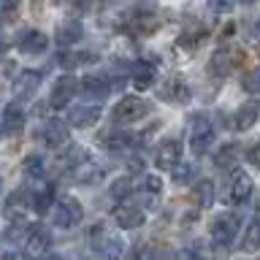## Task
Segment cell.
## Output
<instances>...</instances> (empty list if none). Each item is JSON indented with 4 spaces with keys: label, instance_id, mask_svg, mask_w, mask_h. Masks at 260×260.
<instances>
[{
    "label": "cell",
    "instance_id": "cell-1",
    "mask_svg": "<svg viewBox=\"0 0 260 260\" xmlns=\"http://www.w3.org/2000/svg\"><path fill=\"white\" fill-rule=\"evenodd\" d=\"M146 114H149V103H146L144 98L127 95V98H122V101L114 106L111 117H114V122H119V125H133V122L144 119Z\"/></svg>",
    "mask_w": 260,
    "mask_h": 260
},
{
    "label": "cell",
    "instance_id": "cell-2",
    "mask_svg": "<svg viewBox=\"0 0 260 260\" xmlns=\"http://www.w3.org/2000/svg\"><path fill=\"white\" fill-rule=\"evenodd\" d=\"M214 144V125L206 114H198L192 119V127H190V146L195 154H206Z\"/></svg>",
    "mask_w": 260,
    "mask_h": 260
},
{
    "label": "cell",
    "instance_id": "cell-3",
    "mask_svg": "<svg viewBox=\"0 0 260 260\" xmlns=\"http://www.w3.org/2000/svg\"><path fill=\"white\" fill-rule=\"evenodd\" d=\"M239 225H241V219L236 214H231V211L217 214L214 222H211V241H214L217 247H231L236 233H239Z\"/></svg>",
    "mask_w": 260,
    "mask_h": 260
},
{
    "label": "cell",
    "instance_id": "cell-4",
    "mask_svg": "<svg viewBox=\"0 0 260 260\" xmlns=\"http://www.w3.org/2000/svg\"><path fill=\"white\" fill-rule=\"evenodd\" d=\"M182 160V141L179 138H166L162 144H157L154 149V166L160 171H174Z\"/></svg>",
    "mask_w": 260,
    "mask_h": 260
},
{
    "label": "cell",
    "instance_id": "cell-5",
    "mask_svg": "<svg viewBox=\"0 0 260 260\" xmlns=\"http://www.w3.org/2000/svg\"><path fill=\"white\" fill-rule=\"evenodd\" d=\"M81 219H84V209H81V203L76 198H65L60 201V206L54 211V225L57 228H65V231H71V228H76Z\"/></svg>",
    "mask_w": 260,
    "mask_h": 260
},
{
    "label": "cell",
    "instance_id": "cell-6",
    "mask_svg": "<svg viewBox=\"0 0 260 260\" xmlns=\"http://www.w3.org/2000/svg\"><path fill=\"white\" fill-rule=\"evenodd\" d=\"M49 247H52V233H49L44 225H32L27 239H24V255L38 260V257H44V252Z\"/></svg>",
    "mask_w": 260,
    "mask_h": 260
},
{
    "label": "cell",
    "instance_id": "cell-7",
    "mask_svg": "<svg viewBox=\"0 0 260 260\" xmlns=\"http://www.w3.org/2000/svg\"><path fill=\"white\" fill-rule=\"evenodd\" d=\"M76 89H79V81L73 79V76H62V79H57V81H54V87H52V98H49L52 109H65V106H68V103L73 101Z\"/></svg>",
    "mask_w": 260,
    "mask_h": 260
},
{
    "label": "cell",
    "instance_id": "cell-8",
    "mask_svg": "<svg viewBox=\"0 0 260 260\" xmlns=\"http://www.w3.org/2000/svg\"><path fill=\"white\" fill-rule=\"evenodd\" d=\"M157 95L168 103H184V101H190V87H187L184 79L174 76V79L162 81V87H157Z\"/></svg>",
    "mask_w": 260,
    "mask_h": 260
},
{
    "label": "cell",
    "instance_id": "cell-9",
    "mask_svg": "<svg viewBox=\"0 0 260 260\" xmlns=\"http://www.w3.org/2000/svg\"><path fill=\"white\" fill-rule=\"evenodd\" d=\"M92 249L98 260H119L122 257V241L111 233H101L98 239H92Z\"/></svg>",
    "mask_w": 260,
    "mask_h": 260
},
{
    "label": "cell",
    "instance_id": "cell-10",
    "mask_svg": "<svg viewBox=\"0 0 260 260\" xmlns=\"http://www.w3.org/2000/svg\"><path fill=\"white\" fill-rule=\"evenodd\" d=\"M252 195V179L244 171H233L231 187H228V201L231 203H247Z\"/></svg>",
    "mask_w": 260,
    "mask_h": 260
},
{
    "label": "cell",
    "instance_id": "cell-11",
    "mask_svg": "<svg viewBox=\"0 0 260 260\" xmlns=\"http://www.w3.org/2000/svg\"><path fill=\"white\" fill-rule=\"evenodd\" d=\"M114 222H117L119 228H125V231H136V228L144 225V211L138 206H130V203H122V206L114 209Z\"/></svg>",
    "mask_w": 260,
    "mask_h": 260
},
{
    "label": "cell",
    "instance_id": "cell-12",
    "mask_svg": "<svg viewBox=\"0 0 260 260\" xmlns=\"http://www.w3.org/2000/svg\"><path fill=\"white\" fill-rule=\"evenodd\" d=\"M16 46H19V52H24V54H44L46 46H49V38L41 30H24L19 36V41H16Z\"/></svg>",
    "mask_w": 260,
    "mask_h": 260
},
{
    "label": "cell",
    "instance_id": "cell-13",
    "mask_svg": "<svg viewBox=\"0 0 260 260\" xmlns=\"http://www.w3.org/2000/svg\"><path fill=\"white\" fill-rule=\"evenodd\" d=\"M101 119V109L98 106H76L68 111V125L73 127H92Z\"/></svg>",
    "mask_w": 260,
    "mask_h": 260
},
{
    "label": "cell",
    "instance_id": "cell-14",
    "mask_svg": "<svg viewBox=\"0 0 260 260\" xmlns=\"http://www.w3.org/2000/svg\"><path fill=\"white\" fill-rule=\"evenodd\" d=\"M130 79L138 89H149L157 79V68L152 62H133L130 65Z\"/></svg>",
    "mask_w": 260,
    "mask_h": 260
},
{
    "label": "cell",
    "instance_id": "cell-15",
    "mask_svg": "<svg viewBox=\"0 0 260 260\" xmlns=\"http://www.w3.org/2000/svg\"><path fill=\"white\" fill-rule=\"evenodd\" d=\"M41 87V73L38 71H22L14 81V89H16V98H32L36 89Z\"/></svg>",
    "mask_w": 260,
    "mask_h": 260
},
{
    "label": "cell",
    "instance_id": "cell-16",
    "mask_svg": "<svg viewBox=\"0 0 260 260\" xmlns=\"http://www.w3.org/2000/svg\"><path fill=\"white\" fill-rule=\"evenodd\" d=\"M73 179L79 184H98V182H103V168L92 160H84L73 168Z\"/></svg>",
    "mask_w": 260,
    "mask_h": 260
},
{
    "label": "cell",
    "instance_id": "cell-17",
    "mask_svg": "<svg viewBox=\"0 0 260 260\" xmlns=\"http://www.w3.org/2000/svg\"><path fill=\"white\" fill-rule=\"evenodd\" d=\"M41 138H44L46 146H52V149H57V146H62L65 141H68V127H65V122H46L44 125V133H41Z\"/></svg>",
    "mask_w": 260,
    "mask_h": 260
},
{
    "label": "cell",
    "instance_id": "cell-18",
    "mask_svg": "<svg viewBox=\"0 0 260 260\" xmlns=\"http://www.w3.org/2000/svg\"><path fill=\"white\" fill-rule=\"evenodd\" d=\"M111 81L106 76H98V73H92V76H84L81 79V92L89 95V98H106L111 92Z\"/></svg>",
    "mask_w": 260,
    "mask_h": 260
},
{
    "label": "cell",
    "instance_id": "cell-19",
    "mask_svg": "<svg viewBox=\"0 0 260 260\" xmlns=\"http://www.w3.org/2000/svg\"><path fill=\"white\" fill-rule=\"evenodd\" d=\"M24 127V111L19 103H8L6 111H3V130L6 133H19V130Z\"/></svg>",
    "mask_w": 260,
    "mask_h": 260
},
{
    "label": "cell",
    "instance_id": "cell-20",
    "mask_svg": "<svg viewBox=\"0 0 260 260\" xmlns=\"http://www.w3.org/2000/svg\"><path fill=\"white\" fill-rule=\"evenodd\" d=\"M211 76H219V79H225L228 73L233 71V54H231V49H217L214 57H211Z\"/></svg>",
    "mask_w": 260,
    "mask_h": 260
},
{
    "label": "cell",
    "instance_id": "cell-21",
    "mask_svg": "<svg viewBox=\"0 0 260 260\" xmlns=\"http://www.w3.org/2000/svg\"><path fill=\"white\" fill-rule=\"evenodd\" d=\"M260 117V106L255 101L244 103L239 111H236V130H249L252 125H255V119Z\"/></svg>",
    "mask_w": 260,
    "mask_h": 260
},
{
    "label": "cell",
    "instance_id": "cell-22",
    "mask_svg": "<svg viewBox=\"0 0 260 260\" xmlns=\"http://www.w3.org/2000/svg\"><path fill=\"white\" fill-rule=\"evenodd\" d=\"M101 146H106L109 152H122V149H127V146H133V136L122 133V130H114L109 136H101Z\"/></svg>",
    "mask_w": 260,
    "mask_h": 260
},
{
    "label": "cell",
    "instance_id": "cell-23",
    "mask_svg": "<svg viewBox=\"0 0 260 260\" xmlns=\"http://www.w3.org/2000/svg\"><path fill=\"white\" fill-rule=\"evenodd\" d=\"M81 24L79 22H65L57 27V44L60 46H71V44H79L81 41Z\"/></svg>",
    "mask_w": 260,
    "mask_h": 260
},
{
    "label": "cell",
    "instance_id": "cell-24",
    "mask_svg": "<svg viewBox=\"0 0 260 260\" xmlns=\"http://www.w3.org/2000/svg\"><path fill=\"white\" fill-rule=\"evenodd\" d=\"M192 201H195V206L209 209L211 203H214V184H211L209 179H203V182H198V184L192 187Z\"/></svg>",
    "mask_w": 260,
    "mask_h": 260
},
{
    "label": "cell",
    "instance_id": "cell-25",
    "mask_svg": "<svg viewBox=\"0 0 260 260\" xmlns=\"http://www.w3.org/2000/svg\"><path fill=\"white\" fill-rule=\"evenodd\" d=\"M98 60V54L95 52H65L60 54V62L62 68H79V65H87V62H95Z\"/></svg>",
    "mask_w": 260,
    "mask_h": 260
},
{
    "label": "cell",
    "instance_id": "cell-26",
    "mask_svg": "<svg viewBox=\"0 0 260 260\" xmlns=\"http://www.w3.org/2000/svg\"><path fill=\"white\" fill-rule=\"evenodd\" d=\"M52 203H54V190L52 187H41V190L32 195V209L38 211V214H46L49 209H52Z\"/></svg>",
    "mask_w": 260,
    "mask_h": 260
},
{
    "label": "cell",
    "instance_id": "cell-27",
    "mask_svg": "<svg viewBox=\"0 0 260 260\" xmlns=\"http://www.w3.org/2000/svg\"><path fill=\"white\" fill-rule=\"evenodd\" d=\"M241 249L244 252L260 249V219H252V225L247 228V233H244V239H241Z\"/></svg>",
    "mask_w": 260,
    "mask_h": 260
},
{
    "label": "cell",
    "instance_id": "cell-28",
    "mask_svg": "<svg viewBox=\"0 0 260 260\" xmlns=\"http://www.w3.org/2000/svg\"><path fill=\"white\" fill-rule=\"evenodd\" d=\"M79 162H84V152H81V146H71L65 154L57 157V166H60V168H71V171L76 168Z\"/></svg>",
    "mask_w": 260,
    "mask_h": 260
},
{
    "label": "cell",
    "instance_id": "cell-29",
    "mask_svg": "<svg viewBox=\"0 0 260 260\" xmlns=\"http://www.w3.org/2000/svg\"><path fill=\"white\" fill-rule=\"evenodd\" d=\"M160 190H162V182H160V176L149 174V176L144 179V195H146V201H149V203H154V201H157Z\"/></svg>",
    "mask_w": 260,
    "mask_h": 260
},
{
    "label": "cell",
    "instance_id": "cell-30",
    "mask_svg": "<svg viewBox=\"0 0 260 260\" xmlns=\"http://www.w3.org/2000/svg\"><path fill=\"white\" fill-rule=\"evenodd\" d=\"M130 190H133V179L122 176V179H117V182L111 184V198L114 201H122V198H127V195H130Z\"/></svg>",
    "mask_w": 260,
    "mask_h": 260
},
{
    "label": "cell",
    "instance_id": "cell-31",
    "mask_svg": "<svg viewBox=\"0 0 260 260\" xmlns=\"http://www.w3.org/2000/svg\"><path fill=\"white\" fill-rule=\"evenodd\" d=\"M19 211H24V192H14V195H8V203H6V214L16 219L19 217Z\"/></svg>",
    "mask_w": 260,
    "mask_h": 260
},
{
    "label": "cell",
    "instance_id": "cell-32",
    "mask_svg": "<svg viewBox=\"0 0 260 260\" xmlns=\"http://www.w3.org/2000/svg\"><path fill=\"white\" fill-rule=\"evenodd\" d=\"M241 87L247 89L249 95H257V92H260V65H257L255 71H249L247 76H244V81H241Z\"/></svg>",
    "mask_w": 260,
    "mask_h": 260
},
{
    "label": "cell",
    "instance_id": "cell-33",
    "mask_svg": "<svg viewBox=\"0 0 260 260\" xmlns=\"http://www.w3.org/2000/svg\"><path fill=\"white\" fill-rule=\"evenodd\" d=\"M233 157H236V144H225L222 149L217 152L214 162H217V166H231V162H233Z\"/></svg>",
    "mask_w": 260,
    "mask_h": 260
},
{
    "label": "cell",
    "instance_id": "cell-34",
    "mask_svg": "<svg viewBox=\"0 0 260 260\" xmlns=\"http://www.w3.org/2000/svg\"><path fill=\"white\" fill-rule=\"evenodd\" d=\"M192 182V166H176L174 168V184H187Z\"/></svg>",
    "mask_w": 260,
    "mask_h": 260
},
{
    "label": "cell",
    "instance_id": "cell-35",
    "mask_svg": "<svg viewBox=\"0 0 260 260\" xmlns=\"http://www.w3.org/2000/svg\"><path fill=\"white\" fill-rule=\"evenodd\" d=\"M24 168H27L30 176H38V174H44V160H41L38 154H30V157L24 160Z\"/></svg>",
    "mask_w": 260,
    "mask_h": 260
},
{
    "label": "cell",
    "instance_id": "cell-36",
    "mask_svg": "<svg viewBox=\"0 0 260 260\" xmlns=\"http://www.w3.org/2000/svg\"><path fill=\"white\" fill-rule=\"evenodd\" d=\"M206 6H209L214 14H228V11H233L236 0H206Z\"/></svg>",
    "mask_w": 260,
    "mask_h": 260
},
{
    "label": "cell",
    "instance_id": "cell-37",
    "mask_svg": "<svg viewBox=\"0 0 260 260\" xmlns=\"http://www.w3.org/2000/svg\"><path fill=\"white\" fill-rule=\"evenodd\" d=\"M247 160H249L255 168H260V141H255V144L247 149Z\"/></svg>",
    "mask_w": 260,
    "mask_h": 260
},
{
    "label": "cell",
    "instance_id": "cell-38",
    "mask_svg": "<svg viewBox=\"0 0 260 260\" xmlns=\"http://www.w3.org/2000/svg\"><path fill=\"white\" fill-rule=\"evenodd\" d=\"M22 0H0V16H8V14H14L16 8H19Z\"/></svg>",
    "mask_w": 260,
    "mask_h": 260
},
{
    "label": "cell",
    "instance_id": "cell-39",
    "mask_svg": "<svg viewBox=\"0 0 260 260\" xmlns=\"http://www.w3.org/2000/svg\"><path fill=\"white\" fill-rule=\"evenodd\" d=\"M179 260H201V249H195V247L182 249L179 252Z\"/></svg>",
    "mask_w": 260,
    "mask_h": 260
},
{
    "label": "cell",
    "instance_id": "cell-40",
    "mask_svg": "<svg viewBox=\"0 0 260 260\" xmlns=\"http://www.w3.org/2000/svg\"><path fill=\"white\" fill-rule=\"evenodd\" d=\"M44 260H62V257H57V255H52V257H44Z\"/></svg>",
    "mask_w": 260,
    "mask_h": 260
},
{
    "label": "cell",
    "instance_id": "cell-41",
    "mask_svg": "<svg viewBox=\"0 0 260 260\" xmlns=\"http://www.w3.org/2000/svg\"><path fill=\"white\" fill-rule=\"evenodd\" d=\"M241 3H255V0H241Z\"/></svg>",
    "mask_w": 260,
    "mask_h": 260
}]
</instances>
